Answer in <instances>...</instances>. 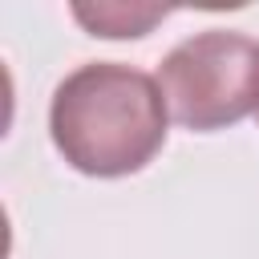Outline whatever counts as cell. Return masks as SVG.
Returning a JSON list of instances; mask_svg holds the SVG:
<instances>
[{
	"instance_id": "6da1fadb",
	"label": "cell",
	"mask_w": 259,
	"mask_h": 259,
	"mask_svg": "<svg viewBox=\"0 0 259 259\" xmlns=\"http://www.w3.org/2000/svg\"><path fill=\"white\" fill-rule=\"evenodd\" d=\"M170 105L146 69L121 61L77 65L49 101L57 154L89 178H125L154 162L166 142Z\"/></svg>"
},
{
	"instance_id": "7a4b0ae2",
	"label": "cell",
	"mask_w": 259,
	"mask_h": 259,
	"mask_svg": "<svg viewBox=\"0 0 259 259\" xmlns=\"http://www.w3.org/2000/svg\"><path fill=\"white\" fill-rule=\"evenodd\" d=\"M158 85L178 125L227 130L259 109V40L235 28L194 32L162 57Z\"/></svg>"
},
{
	"instance_id": "3957f363",
	"label": "cell",
	"mask_w": 259,
	"mask_h": 259,
	"mask_svg": "<svg viewBox=\"0 0 259 259\" xmlns=\"http://www.w3.org/2000/svg\"><path fill=\"white\" fill-rule=\"evenodd\" d=\"M77 24H85L93 36H146L158 20H166V8L158 4H73Z\"/></svg>"
}]
</instances>
